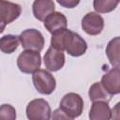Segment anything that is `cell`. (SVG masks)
<instances>
[{
    "label": "cell",
    "instance_id": "6da1fadb",
    "mask_svg": "<svg viewBox=\"0 0 120 120\" xmlns=\"http://www.w3.org/2000/svg\"><path fill=\"white\" fill-rule=\"evenodd\" d=\"M59 109L68 116V119L76 118L82 112L83 99L77 93H68L62 98Z\"/></svg>",
    "mask_w": 120,
    "mask_h": 120
},
{
    "label": "cell",
    "instance_id": "7a4b0ae2",
    "mask_svg": "<svg viewBox=\"0 0 120 120\" xmlns=\"http://www.w3.org/2000/svg\"><path fill=\"white\" fill-rule=\"evenodd\" d=\"M32 81L35 88L42 95L52 94L56 86L54 77L45 69H38L32 75Z\"/></svg>",
    "mask_w": 120,
    "mask_h": 120
},
{
    "label": "cell",
    "instance_id": "3957f363",
    "mask_svg": "<svg viewBox=\"0 0 120 120\" xmlns=\"http://www.w3.org/2000/svg\"><path fill=\"white\" fill-rule=\"evenodd\" d=\"M87 50V43L77 33L70 31L67 32V35L63 43V51H66L69 55L73 57H79L85 53Z\"/></svg>",
    "mask_w": 120,
    "mask_h": 120
},
{
    "label": "cell",
    "instance_id": "277c9868",
    "mask_svg": "<svg viewBox=\"0 0 120 120\" xmlns=\"http://www.w3.org/2000/svg\"><path fill=\"white\" fill-rule=\"evenodd\" d=\"M41 57L39 52L25 50L17 58V66L22 73H34L40 68Z\"/></svg>",
    "mask_w": 120,
    "mask_h": 120
},
{
    "label": "cell",
    "instance_id": "5b68a950",
    "mask_svg": "<svg viewBox=\"0 0 120 120\" xmlns=\"http://www.w3.org/2000/svg\"><path fill=\"white\" fill-rule=\"evenodd\" d=\"M19 40L23 49L36 52L42 51L45 43L42 34L37 29H26L22 31L19 36Z\"/></svg>",
    "mask_w": 120,
    "mask_h": 120
},
{
    "label": "cell",
    "instance_id": "8992f818",
    "mask_svg": "<svg viewBox=\"0 0 120 120\" xmlns=\"http://www.w3.org/2000/svg\"><path fill=\"white\" fill-rule=\"evenodd\" d=\"M51 107L43 98L31 100L26 107V115L30 120H49L51 118Z\"/></svg>",
    "mask_w": 120,
    "mask_h": 120
},
{
    "label": "cell",
    "instance_id": "52a82bcc",
    "mask_svg": "<svg viewBox=\"0 0 120 120\" xmlns=\"http://www.w3.org/2000/svg\"><path fill=\"white\" fill-rule=\"evenodd\" d=\"M104 27L103 18L97 12H89L82 20V30L90 35L97 36L99 35Z\"/></svg>",
    "mask_w": 120,
    "mask_h": 120
},
{
    "label": "cell",
    "instance_id": "ba28073f",
    "mask_svg": "<svg viewBox=\"0 0 120 120\" xmlns=\"http://www.w3.org/2000/svg\"><path fill=\"white\" fill-rule=\"evenodd\" d=\"M45 68L50 71H58L65 65V53L61 50H57L53 47H50L44 55Z\"/></svg>",
    "mask_w": 120,
    "mask_h": 120
},
{
    "label": "cell",
    "instance_id": "9c48e42d",
    "mask_svg": "<svg viewBox=\"0 0 120 120\" xmlns=\"http://www.w3.org/2000/svg\"><path fill=\"white\" fill-rule=\"evenodd\" d=\"M120 69L119 68H113L106 72L102 78L100 83L105 88V90L112 96L120 93Z\"/></svg>",
    "mask_w": 120,
    "mask_h": 120
},
{
    "label": "cell",
    "instance_id": "30bf717a",
    "mask_svg": "<svg viewBox=\"0 0 120 120\" xmlns=\"http://www.w3.org/2000/svg\"><path fill=\"white\" fill-rule=\"evenodd\" d=\"M22 12V8L16 3L8 0H0V21L8 24L15 21Z\"/></svg>",
    "mask_w": 120,
    "mask_h": 120
},
{
    "label": "cell",
    "instance_id": "8fae6325",
    "mask_svg": "<svg viewBox=\"0 0 120 120\" xmlns=\"http://www.w3.org/2000/svg\"><path fill=\"white\" fill-rule=\"evenodd\" d=\"M43 22L44 27L52 34L59 30L65 29L68 26V21L66 16L58 11H53L52 13L48 15Z\"/></svg>",
    "mask_w": 120,
    "mask_h": 120
},
{
    "label": "cell",
    "instance_id": "7c38bea8",
    "mask_svg": "<svg viewBox=\"0 0 120 120\" xmlns=\"http://www.w3.org/2000/svg\"><path fill=\"white\" fill-rule=\"evenodd\" d=\"M54 8L52 0H35L32 5L33 15L38 21H44L48 15L54 11Z\"/></svg>",
    "mask_w": 120,
    "mask_h": 120
},
{
    "label": "cell",
    "instance_id": "4fadbf2b",
    "mask_svg": "<svg viewBox=\"0 0 120 120\" xmlns=\"http://www.w3.org/2000/svg\"><path fill=\"white\" fill-rule=\"evenodd\" d=\"M89 118L91 120H109L112 118V111L108 105V102L98 100L94 101L90 112Z\"/></svg>",
    "mask_w": 120,
    "mask_h": 120
},
{
    "label": "cell",
    "instance_id": "5bb4252c",
    "mask_svg": "<svg viewBox=\"0 0 120 120\" xmlns=\"http://www.w3.org/2000/svg\"><path fill=\"white\" fill-rule=\"evenodd\" d=\"M89 95V98L92 102L94 101H98V100H101V101H105V102H109L112 98V95H110L105 88L102 86V84L100 83V82H94L89 89L88 92Z\"/></svg>",
    "mask_w": 120,
    "mask_h": 120
},
{
    "label": "cell",
    "instance_id": "9a60e30c",
    "mask_svg": "<svg viewBox=\"0 0 120 120\" xmlns=\"http://www.w3.org/2000/svg\"><path fill=\"white\" fill-rule=\"evenodd\" d=\"M119 45L120 38L119 37H115L108 43L106 47V54L110 61V63L114 68H119L120 60H119Z\"/></svg>",
    "mask_w": 120,
    "mask_h": 120
},
{
    "label": "cell",
    "instance_id": "2e32d148",
    "mask_svg": "<svg viewBox=\"0 0 120 120\" xmlns=\"http://www.w3.org/2000/svg\"><path fill=\"white\" fill-rule=\"evenodd\" d=\"M19 37L14 35H6L0 38V51L9 54L14 52L19 45Z\"/></svg>",
    "mask_w": 120,
    "mask_h": 120
},
{
    "label": "cell",
    "instance_id": "e0dca14e",
    "mask_svg": "<svg viewBox=\"0 0 120 120\" xmlns=\"http://www.w3.org/2000/svg\"><path fill=\"white\" fill-rule=\"evenodd\" d=\"M119 0H94L93 7L98 13H109L116 8Z\"/></svg>",
    "mask_w": 120,
    "mask_h": 120
},
{
    "label": "cell",
    "instance_id": "ac0fdd59",
    "mask_svg": "<svg viewBox=\"0 0 120 120\" xmlns=\"http://www.w3.org/2000/svg\"><path fill=\"white\" fill-rule=\"evenodd\" d=\"M16 118V110L10 104H2L0 106V120H14Z\"/></svg>",
    "mask_w": 120,
    "mask_h": 120
},
{
    "label": "cell",
    "instance_id": "d6986e66",
    "mask_svg": "<svg viewBox=\"0 0 120 120\" xmlns=\"http://www.w3.org/2000/svg\"><path fill=\"white\" fill-rule=\"evenodd\" d=\"M58 4L67 8H73L77 7L81 0H56Z\"/></svg>",
    "mask_w": 120,
    "mask_h": 120
},
{
    "label": "cell",
    "instance_id": "ffe728a7",
    "mask_svg": "<svg viewBox=\"0 0 120 120\" xmlns=\"http://www.w3.org/2000/svg\"><path fill=\"white\" fill-rule=\"evenodd\" d=\"M52 118L54 119H68V116L60 110V109H57L53 112V114H52Z\"/></svg>",
    "mask_w": 120,
    "mask_h": 120
},
{
    "label": "cell",
    "instance_id": "44dd1931",
    "mask_svg": "<svg viewBox=\"0 0 120 120\" xmlns=\"http://www.w3.org/2000/svg\"><path fill=\"white\" fill-rule=\"evenodd\" d=\"M6 23L4 22H2V21H0V34L1 33H3V31L5 30V28H6Z\"/></svg>",
    "mask_w": 120,
    "mask_h": 120
}]
</instances>
